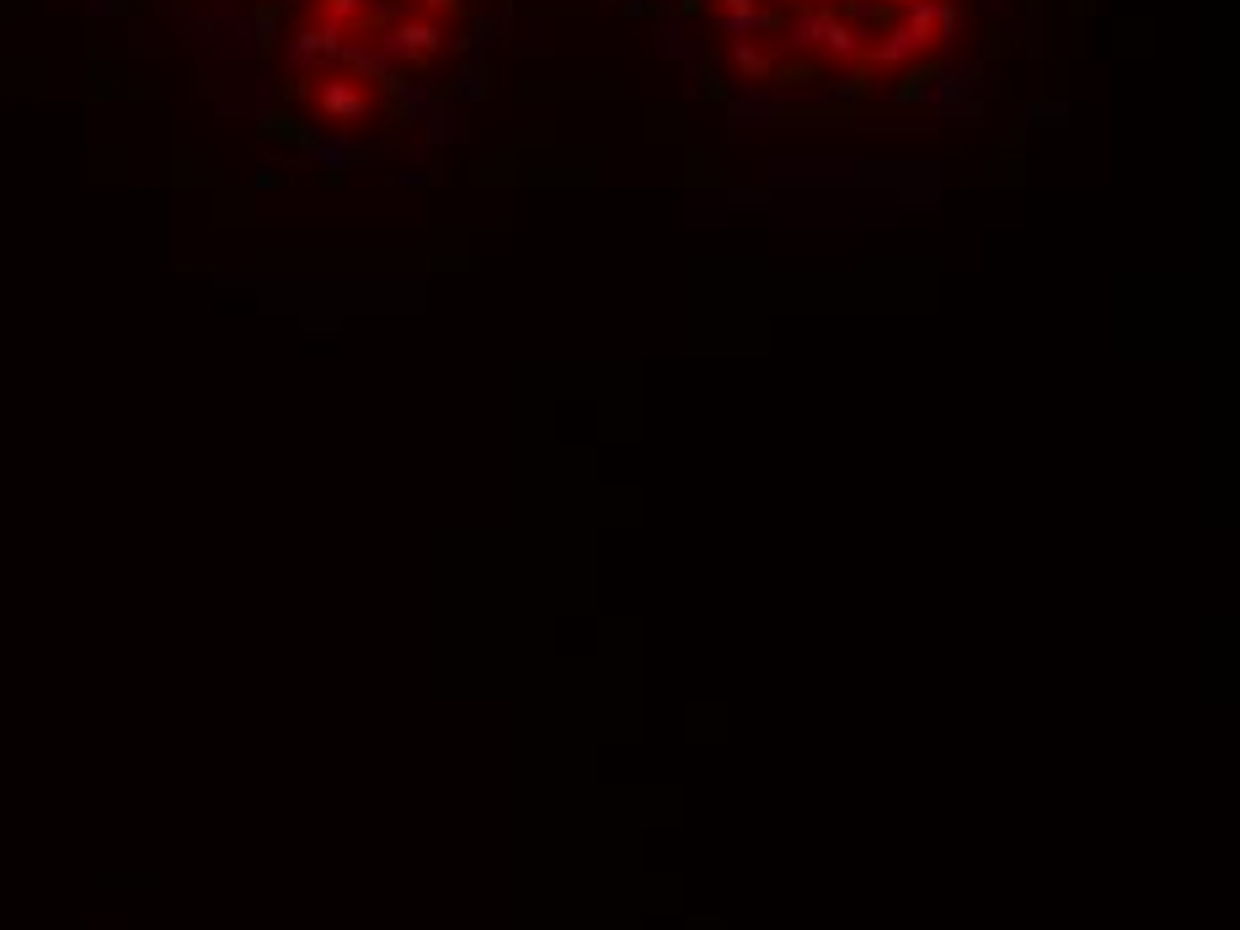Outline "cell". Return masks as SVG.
Masks as SVG:
<instances>
[{"mask_svg": "<svg viewBox=\"0 0 1240 930\" xmlns=\"http://www.w3.org/2000/svg\"><path fill=\"white\" fill-rule=\"evenodd\" d=\"M315 86H310V108L326 119V124H364L374 108V91L359 80V75H348V70H321V75H310Z\"/></svg>", "mask_w": 1240, "mask_h": 930, "instance_id": "cell-1", "label": "cell"}, {"mask_svg": "<svg viewBox=\"0 0 1240 930\" xmlns=\"http://www.w3.org/2000/svg\"><path fill=\"white\" fill-rule=\"evenodd\" d=\"M374 44L401 64V70H412L418 60H429V54L444 49V27H438V16H407V22H396V27H380Z\"/></svg>", "mask_w": 1240, "mask_h": 930, "instance_id": "cell-2", "label": "cell"}, {"mask_svg": "<svg viewBox=\"0 0 1240 930\" xmlns=\"http://www.w3.org/2000/svg\"><path fill=\"white\" fill-rule=\"evenodd\" d=\"M300 150H306L315 166H326V172H348V166H359V161H385V150L364 145L354 128H321V134H300Z\"/></svg>", "mask_w": 1240, "mask_h": 930, "instance_id": "cell-3", "label": "cell"}, {"mask_svg": "<svg viewBox=\"0 0 1240 930\" xmlns=\"http://www.w3.org/2000/svg\"><path fill=\"white\" fill-rule=\"evenodd\" d=\"M337 49H343V27H337V22L300 27V33L284 44V70H289V75H321V70L337 64Z\"/></svg>", "mask_w": 1240, "mask_h": 930, "instance_id": "cell-4", "label": "cell"}, {"mask_svg": "<svg viewBox=\"0 0 1240 930\" xmlns=\"http://www.w3.org/2000/svg\"><path fill=\"white\" fill-rule=\"evenodd\" d=\"M984 75H990V64H957V60H946V64H941V75H935V80H926V97H920V108L952 113V108L974 102V97H979V80H984Z\"/></svg>", "mask_w": 1240, "mask_h": 930, "instance_id": "cell-5", "label": "cell"}, {"mask_svg": "<svg viewBox=\"0 0 1240 930\" xmlns=\"http://www.w3.org/2000/svg\"><path fill=\"white\" fill-rule=\"evenodd\" d=\"M776 113H781V97L770 86H748L744 97L728 102V124H733V139H765L776 128Z\"/></svg>", "mask_w": 1240, "mask_h": 930, "instance_id": "cell-6", "label": "cell"}, {"mask_svg": "<svg viewBox=\"0 0 1240 930\" xmlns=\"http://www.w3.org/2000/svg\"><path fill=\"white\" fill-rule=\"evenodd\" d=\"M642 54L647 60H690L695 54V44H690V27H684V16H674V11H653V16H642Z\"/></svg>", "mask_w": 1240, "mask_h": 930, "instance_id": "cell-7", "label": "cell"}, {"mask_svg": "<svg viewBox=\"0 0 1240 930\" xmlns=\"http://www.w3.org/2000/svg\"><path fill=\"white\" fill-rule=\"evenodd\" d=\"M834 16H840V5H829V0H813V5H792V11L781 16V33H786V44H792V49H818Z\"/></svg>", "mask_w": 1240, "mask_h": 930, "instance_id": "cell-8", "label": "cell"}, {"mask_svg": "<svg viewBox=\"0 0 1240 930\" xmlns=\"http://www.w3.org/2000/svg\"><path fill=\"white\" fill-rule=\"evenodd\" d=\"M926 49L930 44H920L909 27H882L867 44V64H877V70H909V64H920Z\"/></svg>", "mask_w": 1240, "mask_h": 930, "instance_id": "cell-9", "label": "cell"}, {"mask_svg": "<svg viewBox=\"0 0 1240 930\" xmlns=\"http://www.w3.org/2000/svg\"><path fill=\"white\" fill-rule=\"evenodd\" d=\"M508 33H513V16H471L466 33L455 38V54L460 60H487Z\"/></svg>", "mask_w": 1240, "mask_h": 930, "instance_id": "cell-10", "label": "cell"}, {"mask_svg": "<svg viewBox=\"0 0 1240 930\" xmlns=\"http://www.w3.org/2000/svg\"><path fill=\"white\" fill-rule=\"evenodd\" d=\"M434 108H438V97H434L429 80H396V86H390V113H396V124H429Z\"/></svg>", "mask_w": 1240, "mask_h": 930, "instance_id": "cell-11", "label": "cell"}, {"mask_svg": "<svg viewBox=\"0 0 1240 930\" xmlns=\"http://www.w3.org/2000/svg\"><path fill=\"white\" fill-rule=\"evenodd\" d=\"M717 33L722 38H770V33H781V16L776 11H765V5H748V11H722L717 16Z\"/></svg>", "mask_w": 1240, "mask_h": 930, "instance_id": "cell-12", "label": "cell"}, {"mask_svg": "<svg viewBox=\"0 0 1240 930\" xmlns=\"http://www.w3.org/2000/svg\"><path fill=\"white\" fill-rule=\"evenodd\" d=\"M460 108H482L493 102V60H460V75H455V91H449Z\"/></svg>", "mask_w": 1240, "mask_h": 930, "instance_id": "cell-13", "label": "cell"}, {"mask_svg": "<svg viewBox=\"0 0 1240 930\" xmlns=\"http://www.w3.org/2000/svg\"><path fill=\"white\" fill-rule=\"evenodd\" d=\"M429 145L434 150H444V145H455V139H466V108L449 97V102H438L434 113H429Z\"/></svg>", "mask_w": 1240, "mask_h": 930, "instance_id": "cell-14", "label": "cell"}, {"mask_svg": "<svg viewBox=\"0 0 1240 930\" xmlns=\"http://www.w3.org/2000/svg\"><path fill=\"white\" fill-rule=\"evenodd\" d=\"M829 60H845V64H856V60H867V38L861 33H851L845 27V16H834L829 22V33H823V44H818Z\"/></svg>", "mask_w": 1240, "mask_h": 930, "instance_id": "cell-15", "label": "cell"}, {"mask_svg": "<svg viewBox=\"0 0 1240 930\" xmlns=\"http://www.w3.org/2000/svg\"><path fill=\"white\" fill-rule=\"evenodd\" d=\"M957 33H963V5L957 0H930V44L952 49Z\"/></svg>", "mask_w": 1240, "mask_h": 930, "instance_id": "cell-16", "label": "cell"}, {"mask_svg": "<svg viewBox=\"0 0 1240 930\" xmlns=\"http://www.w3.org/2000/svg\"><path fill=\"white\" fill-rule=\"evenodd\" d=\"M840 16H845V27H851V33H861L867 44L882 33V5H877V0H845V5H840Z\"/></svg>", "mask_w": 1240, "mask_h": 930, "instance_id": "cell-17", "label": "cell"}, {"mask_svg": "<svg viewBox=\"0 0 1240 930\" xmlns=\"http://www.w3.org/2000/svg\"><path fill=\"white\" fill-rule=\"evenodd\" d=\"M861 97H867V80H861V75H840V80H829V86L818 91L823 108H845V102H861Z\"/></svg>", "mask_w": 1240, "mask_h": 930, "instance_id": "cell-18", "label": "cell"}, {"mask_svg": "<svg viewBox=\"0 0 1240 930\" xmlns=\"http://www.w3.org/2000/svg\"><path fill=\"white\" fill-rule=\"evenodd\" d=\"M728 60H733V70L744 75V80H759L770 64H765V54L754 49V44H744V38H728Z\"/></svg>", "mask_w": 1240, "mask_h": 930, "instance_id": "cell-19", "label": "cell"}, {"mask_svg": "<svg viewBox=\"0 0 1240 930\" xmlns=\"http://www.w3.org/2000/svg\"><path fill=\"white\" fill-rule=\"evenodd\" d=\"M1021 113H1027V124H1038V128L1069 124V108H1064V102H1043V97H1038V102H1027Z\"/></svg>", "mask_w": 1240, "mask_h": 930, "instance_id": "cell-20", "label": "cell"}, {"mask_svg": "<svg viewBox=\"0 0 1240 930\" xmlns=\"http://www.w3.org/2000/svg\"><path fill=\"white\" fill-rule=\"evenodd\" d=\"M326 22H337L343 33L364 27V0H326Z\"/></svg>", "mask_w": 1240, "mask_h": 930, "instance_id": "cell-21", "label": "cell"}, {"mask_svg": "<svg viewBox=\"0 0 1240 930\" xmlns=\"http://www.w3.org/2000/svg\"><path fill=\"white\" fill-rule=\"evenodd\" d=\"M898 27H909L920 44H930V0H904V22Z\"/></svg>", "mask_w": 1240, "mask_h": 930, "instance_id": "cell-22", "label": "cell"}, {"mask_svg": "<svg viewBox=\"0 0 1240 930\" xmlns=\"http://www.w3.org/2000/svg\"><path fill=\"white\" fill-rule=\"evenodd\" d=\"M1005 38H1010V49H1021V54H1038V38H1032V22H1021V16H1010V22H1005Z\"/></svg>", "mask_w": 1240, "mask_h": 930, "instance_id": "cell-23", "label": "cell"}, {"mask_svg": "<svg viewBox=\"0 0 1240 930\" xmlns=\"http://www.w3.org/2000/svg\"><path fill=\"white\" fill-rule=\"evenodd\" d=\"M728 203H754V209H765V203H770V193H765V187H733V193H728Z\"/></svg>", "mask_w": 1240, "mask_h": 930, "instance_id": "cell-24", "label": "cell"}, {"mask_svg": "<svg viewBox=\"0 0 1240 930\" xmlns=\"http://www.w3.org/2000/svg\"><path fill=\"white\" fill-rule=\"evenodd\" d=\"M620 11L625 16H653V11H664V0H620Z\"/></svg>", "mask_w": 1240, "mask_h": 930, "instance_id": "cell-25", "label": "cell"}, {"mask_svg": "<svg viewBox=\"0 0 1240 930\" xmlns=\"http://www.w3.org/2000/svg\"><path fill=\"white\" fill-rule=\"evenodd\" d=\"M390 183H396V187H429V183H434V172H396Z\"/></svg>", "mask_w": 1240, "mask_h": 930, "instance_id": "cell-26", "label": "cell"}, {"mask_svg": "<svg viewBox=\"0 0 1240 930\" xmlns=\"http://www.w3.org/2000/svg\"><path fill=\"white\" fill-rule=\"evenodd\" d=\"M920 97H926V80L909 75V86H898V102H920Z\"/></svg>", "mask_w": 1240, "mask_h": 930, "instance_id": "cell-27", "label": "cell"}, {"mask_svg": "<svg viewBox=\"0 0 1240 930\" xmlns=\"http://www.w3.org/2000/svg\"><path fill=\"white\" fill-rule=\"evenodd\" d=\"M684 75H690V80H706V64H700V54H690V60H684Z\"/></svg>", "mask_w": 1240, "mask_h": 930, "instance_id": "cell-28", "label": "cell"}, {"mask_svg": "<svg viewBox=\"0 0 1240 930\" xmlns=\"http://www.w3.org/2000/svg\"><path fill=\"white\" fill-rule=\"evenodd\" d=\"M748 5H759V0H722V11H748Z\"/></svg>", "mask_w": 1240, "mask_h": 930, "instance_id": "cell-29", "label": "cell"}, {"mask_svg": "<svg viewBox=\"0 0 1240 930\" xmlns=\"http://www.w3.org/2000/svg\"><path fill=\"white\" fill-rule=\"evenodd\" d=\"M700 11V0H680V16H695Z\"/></svg>", "mask_w": 1240, "mask_h": 930, "instance_id": "cell-30", "label": "cell"}, {"mask_svg": "<svg viewBox=\"0 0 1240 930\" xmlns=\"http://www.w3.org/2000/svg\"><path fill=\"white\" fill-rule=\"evenodd\" d=\"M786 5H813V0H786Z\"/></svg>", "mask_w": 1240, "mask_h": 930, "instance_id": "cell-31", "label": "cell"}, {"mask_svg": "<svg viewBox=\"0 0 1240 930\" xmlns=\"http://www.w3.org/2000/svg\"><path fill=\"white\" fill-rule=\"evenodd\" d=\"M898 5H904V0H898Z\"/></svg>", "mask_w": 1240, "mask_h": 930, "instance_id": "cell-32", "label": "cell"}]
</instances>
